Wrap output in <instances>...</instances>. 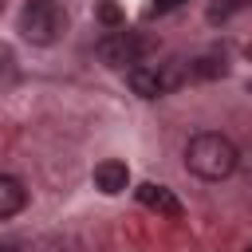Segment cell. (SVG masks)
I'll use <instances>...</instances> for the list:
<instances>
[{
  "label": "cell",
  "mask_w": 252,
  "mask_h": 252,
  "mask_svg": "<svg viewBox=\"0 0 252 252\" xmlns=\"http://www.w3.org/2000/svg\"><path fill=\"white\" fill-rule=\"evenodd\" d=\"M185 169L197 173L201 181H224L240 169V150L232 146V138L217 130H201L185 142Z\"/></svg>",
  "instance_id": "cell-1"
},
{
  "label": "cell",
  "mask_w": 252,
  "mask_h": 252,
  "mask_svg": "<svg viewBox=\"0 0 252 252\" xmlns=\"http://www.w3.org/2000/svg\"><path fill=\"white\" fill-rule=\"evenodd\" d=\"M67 32V8L59 0H24L20 8V35L35 47L59 43Z\"/></svg>",
  "instance_id": "cell-2"
},
{
  "label": "cell",
  "mask_w": 252,
  "mask_h": 252,
  "mask_svg": "<svg viewBox=\"0 0 252 252\" xmlns=\"http://www.w3.org/2000/svg\"><path fill=\"white\" fill-rule=\"evenodd\" d=\"M126 83L138 98H161L177 83H185V67H177V63H134L126 71Z\"/></svg>",
  "instance_id": "cell-3"
},
{
  "label": "cell",
  "mask_w": 252,
  "mask_h": 252,
  "mask_svg": "<svg viewBox=\"0 0 252 252\" xmlns=\"http://www.w3.org/2000/svg\"><path fill=\"white\" fill-rule=\"evenodd\" d=\"M94 51H98V59H102L106 67H114V71H130L134 63H142L146 39H142L138 32H130V28H114V32H106V35L94 43Z\"/></svg>",
  "instance_id": "cell-4"
},
{
  "label": "cell",
  "mask_w": 252,
  "mask_h": 252,
  "mask_svg": "<svg viewBox=\"0 0 252 252\" xmlns=\"http://www.w3.org/2000/svg\"><path fill=\"white\" fill-rule=\"evenodd\" d=\"M138 201L150 209V213H158V217H169V220H181V201L173 197V189H165V185H154V181H142L138 185Z\"/></svg>",
  "instance_id": "cell-5"
},
{
  "label": "cell",
  "mask_w": 252,
  "mask_h": 252,
  "mask_svg": "<svg viewBox=\"0 0 252 252\" xmlns=\"http://www.w3.org/2000/svg\"><path fill=\"white\" fill-rule=\"evenodd\" d=\"M24 205H28V189H24V181L12 177V173H0V220L24 213Z\"/></svg>",
  "instance_id": "cell-6"
},
{
  "label": "cell",
  "mask_w": 252,
  "mask_h": 252,
  "mask_svg": "<svg viewBox=\"0 0 252 252\" xmlns=\"http://www.w3.org/2000/svg\"><path fill=\"white\" fill-rule=\"evenodd\" d=\"M126 185H130V169H126V161H102V165H94V189H102L106 197L122 193Z\"/></svg>",
  "instance_id": "cell-7"
},
{
  "label": "cell",
  "mask_w": 252,
  "mask_h": 252,
  "mask_svg": "<svg viewBox=\"0 0 252 252\" xmlns=\"http://www.w3.org/2000/svg\"><path fill=\"white\" fill-rule=\"evenodd\" d=\"M213 75H224V59L217 55H201L185 67V79H213Z\"/></svg>",
  "instance_id": "cell-8"
},
{
  "label": "cell",
  "mask_w": 252,
  "mask_h": 252,
  "mask_svg": "<svg viewBox=\"0 0 252 252\" xmlns=\"http://www.w3.org/2000/svg\"><path fill=\"white\" fill-rule=\"evenodd\" d=\"M16 83V51L8 43H0V91Z\"/></svg>",
  "instance_id": "cell-9"
},
{
  "label": "cell",
  "mask_w": 252,
  "mask_h": 252,
  "mask_svg": "<svg viewBox=\"0 0 252 252\" xmlns=\"http://www.w3.org/2000/svg\"><path fill=\"white\" fill-rule=\"evenodd\" d=\"M94 16L114 32V28H126V20H122V12H118V4L114 0H98V8H94Z\"/></svg>",
  "instance_id": "cell-10"
},
{
  "label": "cell",
  "mask_w": 252,
  "mask_h": 252,
  "mask_svg": "<svg viewBox=\"0 0 252 252\" xmlns=\"http://www.w3.org/2000/svg\"><path fill=\"white\" fill-rule=\"evenodd\" d=\"M185 0H154V12H173V8H181Z\"/></svg>",
  "instance_id": "cell-11"
},
{
  "label": "cell",
  "mask_w": 252,
  "mask_h": 252,
  "mask_svg": "<svg viewBox=\"0 0 252 252\" xmlns=\"http://www.w3.org/2000/svg\"><path fill=\"white\" fill-rule=\"evenodd\" d=\"M240 165H244V173H248V181H252V146L240 150Z\"/></svg>",
  "instance_id": "cell-12"
},
{
  "label": "cell",
  "mask_w": 252,
  "mask_h": 252,
  "mask_svg": "<svg viewBox=\"0 0 252 252\" xmlns=\"http://www.w3.org/2000/svg\"><path fill=\"white\" fill-rule=\"evenodd\" d=\"M244 252H252V244H248V248H244Z\"/></svg>",
  "instance_id": "cell-13"
},
{
  "label": "cell",
  "mask_w": 252,
  "mask_h": 252,
  "mask_svg": "<svg viewBox=\"0 0 252 252\" xmlns=\"http://www.w3.org/2000/svg\"><path fill=\"white\" fill-rule=\"evenodd\" d=\"M248 91H252V83H248Z\"/></svg>",
  "instance_id": "cell-14"
}]
</instances>
